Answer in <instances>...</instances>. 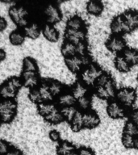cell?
Returning a JSON list of instances; mask_svg holds the SVG:
<instances>
[{"instance_id":"1","label":"cell","mask_w":138,"mask_h":155,"mask_svg":"<svg viewBox=\"0 0 138 155\" xmlns=\"http://www.w3.org/2000/svg\"><path fill=\"white\" fill-rule=\"evenodd\" d=\"M24 86L21 78L11 77L5 81L0 87V94L3 99H15L19 89Z\"/></svg>"},{"instance_id":"2","label":"cell","mask_w":138,"mask_h":155,"mask_svg":"<svg viewBox=\"0 0 138 155\" xmlns=\"http://www.w3.org/2000/svg\"><path fill=\"white\" fill-rule=\"evenodd\" d=\"M65 64L70 72L78 74L82 72L85 68L91 64V59L88 54L84 56H74L72 58H65Z\"/></svg>"},{"instance_id":"3","label":"cell","mask_w":138,"mask_h":155,"mask_svg":"<svg viewBox=\"0 0 138 155\" xmlns=\"http://www.w3.org/2000/svg\"><path fill=\"white\" fill-rule=\"evenodd\" d=\"M17 112V103L13 99H3L0 104V116L3 124H10Z\"/></svg>"},{"instance_id":"4","label":"cell","mask_w":138,"mask_h":155,"mask_svg":"<svg viewBox=\"0 0 138 155\" xmlns=\"http://www.w3.org/2000/svg\"><path fill=\"white\" fill-rule=\"evenodd\" d=\"M104 70H102L99 65L94 63H91L81 72V74H80L81 82L87 87L94 86L96 80L99 78L100 75L104 74Z\"/></svg>"},{"instance_id":"5","label":"cell","mask_w":138,"mask_h":155,"mask_svg":"<svg viewBox=\"0 0 138 155\" xmlns=\"http://www.w3.org/2000/svg\"><path fill=\"white\" fill-rule=\"evenodd\" d=\"M136 91L132 87H122L117 90L116 94V101L124 107H131L136 100Z\"/></svg>"},{"instance_id":"6","label":"cell","mask_w":138,"mask_h":155,"mask_svg":"<svg viewBox=\"0 0 138 155\" xmlns=\"http://www.w3.org/2000/svg\"><path fill=\"white\" fill-rule=\"evenodd\" d=\"M8 15L13 23L19 28H25L28 25V12L24 7L12 6L8 10Z\"/></svg>"},{"instance_id":"7","label":"cell","mask_w":138,"mask_h":155,"mask_svg":"<svg viewBox=\"0 0 138 155\" xmlns=\"http://www.w3.org/2000/svg\"><path fill=\"white\" fill-rule=\"evenodd\" d=\"M125 33H131L138 28V11L129 9L120 14Z\"/></svg>"},{"instance_id":"8","label":"cell","mask_w":138,"mask_h":155,"mask_svg":"<svg viewBox=\"0 0 138 155\" xmlns=\"http://www.w3.org/2000/svg\"><path fill=\"white\" fill-rule=\"evenodd\" d=\"M106 110L107 116L113 120H120L124 118L127 114L126 107L122 106L117 101L109 102Z\"/></svg>"},{"instance_id":"9","label":"cell","mask_w":138,"mask_h":155,"mask_svg":"<svg viewBox=\"0 0 138 155\" xmlns=\"http://www.w3.org/2000/svg\"><path fill=\"white\" fill-rule=\"evenodd\" d=\"M44 14L46 18L47 24L50 25L58 24L62 19V14L61 10L55 5L50 4L47 6L44 11Z\"/></svg>"},{"instance_id":"10","label":"cell","mask_w":138,"mask_h":155,"mask_svg":"<svg viewBox=\"0 0 138 155\" xmlns=\"http://www.w3.org/2000/svg\"><path fill=\"white\" fill-rule=\"evenodd\" d=\"M105 45L110 52L114 53H119L120 52L123 53V51L127 48L125 40L120 36H112L110 37L107 41Z\"/></svg>"},{"instance_id":"11","label":"cell","mask_w":138,"mask_h":155,"mask_svg":"<svg viewBox=\"0 0 138 155\" xmlns=\"http://www.w3.org/2000/svg\"><path fill=\"white\" fill-rule=\"evenodd\" d=\"M21 79L24 86L29 89H34L38 86L40 82L38 73L30 72V71H22Z\"/></svg>"},{"instance_id":"12","label":"cell","mask_w":138,"mask_h":155,"mask_svg":"<svg viewBox=\"0 0 138 155\" xmlns=\"http://www.w3.org/2000/svg\"><path fill=\"white\" fill-rule=\"evenodd\" d=\"M100 124V118L94 111H87L83 113V127L87 129L97 128Z\"/></svg>"},{"instance_id":"13","label":"cell","mask_w":138,"mask_h":155,"mask_svg":"<svg viewBox=\"0 0 138 155\" xmlns=\"http://www.w3.org/2000/svg\"><path fill=\"white\" fill-rule=\"evenodd\" d=\"M65 38L67 41H70L74 45H77L82 41H85V40H86V31H85V29L75 31V30L65 28Z\"/></svg>"},{"instance_id":"14","label":"cell","mask_w":138,"mask_h":155,"mask_svg":"<svg viewBox=\"0 0 138 155\" xmlns=\"http://www.w3.org/2000/svg\"><path fill=\"white\" fill-rule=\"evenodd\" d=\"M42 34H43L44 37L51 43L58 42L59 37H60L59 31L57 30L55 27L48 24L44 25L43 28H42Z\"/></svg>"},{"instance_id":"15","label":"cell","mask_w":138,"mask_h":155,"mask_svg":"<svg viewBox=\"0 0 138 155\" xmlns=\"http://www.w3.org/2000/svg\"><path fill=\"white\" fill-rule=\"evenodd\" d=\"M110 29L113 36H120L122 34H125L120 15H116L111 19V24H110Z\"/></svg>"},{"instance_id":"16","label":"cell","mask_w":138,"mask_h":155,"mask_svg":"<svg viewBox=\"0 0 138 155\" xmlns=\"http://www.w3.org/2000/svg\"><path fill=\"white\" fill-rule=\"evenodd\" d=\"M24 34L27 38L36 40L40 36L41 32H42V29H41L40 25L36 23H31L24 28Z\"/></svg>"},{"instance_id":"17","label":"cell","mask_w":138,"mask_h":155,"mask_svg":"<svg viewBox=\"0 0 138 155\" xmlns=\"http://www.w3.org/2000/svg\"><path fill=\"white\" fill-rule=\"evenodd\" d=\"M104 10V6L100 1H89L87 3V12L88 14L99 16L103 13Z\"/></svg>"},{"instance_id":"18","label":"cell","mask_w":138,"mask_h":155,"mask_svg":"<svg viewBox=\"0 0 138 155\" xmlns=\"http://www.w3.org/2000/svg\"><path fill=\"white\" fill-rule=\"evenodd\" d=\"M122 55L132 67L138 65V50L136 48H126Z\"/></svg>"},{"instance_id":"19","label":"cell","mask_w":138,"mask_h":155,"mask_svg":"<svg viewBox=\"0 0 138 155\" xmlns=\"http://www.w3.org/2000/svg\"><path fill=\"white\" fill-rule=\"evenodd\" d=\"M58 104L62 107H72L77 104V99H75L71 92H65L58 96Z\"/></svg>"},{"instance_id":"20","label":"cell","mask_w":138,"mask_h":155,"mask_svg":"<svg viewBox=\"0 0 138 155\" xmlns=\"http://www.w3.org/2000/svg\"><path fill=\"white\" fill-rule=\"evenodd\" d=\"M114 65H115V68L116 70L120 73L129 72L132 68V66L128 64V62L125 60V58H123L122 54L117 55L115 58Z\"/></svg>"},{"instance_id":"21","label":"cell","mask_w":138,"mask_h":155,"mask_svg":"<svg viewBox=\"0 0 138 155\" xmlns=\"http://www.w3.org/2000/svg\"><path fill=\"white\" fill-rule=\"evenodd\" d=\"M61 52L65 58H72V57L77 56L76 45L71 43L70 41H65L61 47Z\"/></svg>"},{"instance_id":"22","label":"cell","mask_w":138,"mask_h":155,"mask_svg":"<svg viewBox=\"0 0 138 155\" xmlns=\"http://www.w3.org/2000/svg\"><path fill=\"white\" fill-rule=\"evenodd\" d=\"M65 28L75 30V31L82 30V29H84V22L81 17H79L78 15H74V16L70 17V19H67Z\"/></svg>"},{"instance_id":"23","label":"cell","mask_w":138,"mask_h":155,"mask_svg":"<svg viewBox=\"0 0 138 155\" xmlns=\"http://www.w3.org/2000/svg\"><path fill=\"white\" fill-rule=\"evenodd\" d=\"M48 85V87L50 91L51 94H53V97L59 96L60 94H62L63 89H64V85L58 80L48 79L45 81Z\"/></svg>"},{"instance_id":"24","label":"cell","mask_w":138,"mask_h":155,"mask_svg":"<svg viewBox=\"0 0 138 155\" xmlns=\"http://www.w3.org/2000/svg\"><path fill=\"white\" fill-rule=\"evenodd\" d=\"M70 125L71 130L74 133H78L84 128L83 127V113L82 111L78 110L76 112L74 117L70 123Z\"/></svg>"},{"instance_id":"25","label":"cell","mask_w":138,"mask_h":155,"mask_svg":"<svg viewBox=\"0 0 138 155\" xmlns=\"http://www.w3.org/2000/svg\"><path fill=\"white\" fill-rule=\"evenodd\" d=\"M71 93L74 96L75 99H78L88 94V88H87V86H86L82 82H77L72 87Z\"/></svg>"},{"instance_id":"26","label":"cell","mask_w":138,"mask_h":155,"mask_svg":"<svg viewBox=\"0 0 138 155\" xmlns=\"http://www.w3.org/2000/svg\"><path fill=\"white\" fill-rule=\"evenodd\" d=\"M56 108H58L56 104L53 103H41L37 105V111L39 115L42 116L43 118H45L46 116L50 115Z\"/></svg>"},{"instance_id":"27","label":"cell","mask_w":138,"mask_h":155,"mask_svg":"<svg viewBox=\"0 0 138 155\" xmlns=\"http://www.w3.org/2000/svg\"><path fill=\"white\" fill-rule=\"evenodd\" d=\"M26 36L24 32L19 31V30H15L12 31L9 35V41L12 45L14 46H20L24 44Z\"/></svg>"},{"instance_id":"28","label":"cell","mask_w":138,"mask_h":155,"mask_svg":"<svg viewBox=\"0 0 138 155\" xmlns=\"http://www.w3.org/2000/svg\"><path fill=\"white\" fill-rule=\"evenodd\" d=\"M44 119L46 122H48L51 124H59L62 123L63 121H65L61 111L58 108H56L50 115H48Z\"/></svg>"},{"instance_id":"29","label":"cell","mask_w":138,"mask_h":155,"mask_svg":"<svg viewBox=\"0 0 138 155\" xmlns=\"http://www.w3.org/2000/svg\"><path fill=\"white\" fill-rule=\"evenodd\" d=\"M76 150L77 149L72 143L69 142L67 140H62V141L59 142L58 145L57 146V154L65 155Z\"/></svg>"},{"instance_id":"30","label":"cell","mask_w":138,"mask_h":155,"mask_svg":"<svg viewBox=\"0 0 138 155\" xmlns=\"http://www.w3.org/2000/svg\"><path fill=\"white\" fill-rule=\"evenodd\" d=\"M38 65L33 58L31 57H25L23 60V71L38 73Z\"/></svg>"},{"instance_id":"31","label":"cell","mask_w":138,"mask_h":155,"mask_svg":"<svg viewBox=\"0 0 138 155\" xmlns=\"http://www.w3.org/2000/svg\"><path fill=\"white\" fill-rule=\"evenodd\" d=\"M39 90L41 92V96H42V99H43L44 103H52L53 100V94H51L50 91L48 89V85L45 82H42L40 87H39Z\"/></svg>"},{"instance_id":"32","label":"cell","mask_w":138,"mask_h":155,"mask_svg":"<svg viewBox=\"0 0 138 155\" xmlns=\"http://www.w3.org/2000/svg\"><path fill=\"white\" fill-rule=\"evenodd\" d=\"M123 134H127L136 137L138 136V125L131 120L126 121L123 128Z\"/></svg>"},{"instance_id":"33","label":"cell","mask_w":138,"mask_h":155,"mask_svg":"<svg viewBox=\"0 0 138 155\" xmlns=\"http://www.w3.org/2000/svg\"><path fill=\"white\" fill-rule=\"evenodd\" d=\"M77 106L78 109L81 111H90V108L91 107V98L87 94L86 96H83L80 99H77Z\"/></svg>"},{"instance_id":"34","label":"cell","mask_w":138,"mask_h":155,"mask_svg":"<svg viewBox=\"0 0 138 155\" xmlns=\"http://www.w3.org/2000/svg\"><path fill=\"white\" fill-rule=\"evenodd\" d=\"M77 111L78 110H77L75 106L65 107H62L61 109V113H62L63 116L65 118V120L67 121L69 124L72 121V120L74 117L75 114Z\"/></svg>"},{"instance_id":"35","label":"cell","mask_w":138,"mask_h":155,"mask_svg":"<svg viewBox=\"0 0 138 155\" xmlns=\"http://www.w3.org/2000/svg\"><path fill=\"white\" fill-rule=\"evenodd\" d=\"M28 99L33 104H36L37 105L41 104V103H44L39 88H34V89L30 90L28 93Z\"/></svg>"},{"instance_id":"36","label":"cell","mask_w":138,"mask_h":155,"mask_svg":"<svg viewBox=\"0 0 138 155\" xmlns=\"http://www.w3.org/2000/svg\"><path fill=\"white\" fill-rule=\"evenodd\" d=\"M134 140H135L134 137L122 133L121 142H122L123 147L126 148V149H128V150L134 149Z\"/></svg>"},{"instance_id":"37","label":"cell","mask_w":138,"mask_h":155,"mask_svg":"<svg viewBox=\"0 0 138 155\" xmlns=\"http://www.w3.org/2000/svg\"><path fill=\"white\" fill-rule=\"evenodd\" d=\"M104 87H105V89H106V91H107V93H108L109 96H110L111 99L116 97L117 90H116L115 82H114V80L112 79L111 78L109 79L108 82H107V84L104 86Z\"/></svg>"},{"instance_id":"38","label":"cell","mask_w":138,"mask_h":155,"mask_svg":"<svg viewBox=\"0 0 138 155\" xmlns=\"http://www.w3.org/2000/svg\"><path fill=\"white\" fill-rule=\"evenodd\" d=\"M94 92H95V94L97 95V97L99 98V99H104V100L111 99L108 93H107L104 87H94Z\"/></svg>"},{"instance_id":"39","label":"cell","mask_w":138,"mask_h":155,"mask_svg":"<svg viewBox=\"0 0 138 155\" xmlns=\"http://www.w3.org/2000/svg\"><path fill=\"white\" fill-rule=\"evenodd\" d=\"M111 76L106 72H104V74L100 75L99 78L96 80V82L94 83V87H104L107 84V82H108L109 79L111 78Z\"/></svg>"},{"instance_id":"40","label":"cell","mask_w":138,"mask_h":155,"mask_svg":"<svg viewBox=\"0 0 138 155\" xmlns=\"http://www.w3.org/2000/svg\"><path fill=\"white\" fill-rule=\"evenodd\" d=\"M77 48V56H84L87 54V44L85 41H82L79 44L76 45Z\"/></svg>"},{"instance_id":"41","label":"cell","mask_w":138,"mask_h":155,"mask_svg":"<svg viewBox=\"0 0 138 155\" xmlns=\"http://www.w3.org/2000/svg\"><path fill=\"white\" fill-rule=\"evenodd\" d=\"M12 149L9 143L7 142L6 140H1L0 141V153L2 155H6L7 153L9 152V150Z\"/></svg>"},{"instance_id":"42","label":"cell","mask_w":138,"mask_h":155,"mask_svg":"<svg viewBox=\"0 0 138 155\" xmlns=\"http://www.w3.org/2000/svg\"><path fill=\"white\" fill-rule=\"evenodd\" d=\"M48 137L53 142H61V134L57 130H51L48 133Z\"/></svg>"},{"instance_id":"43","label":"cell","mask_w":138,"mask_h":155,"mask_svg":"<svg viewBox=\"0 0 138 155\" xmlns=\"http://www.w3.org/2000/svg\"><path fill=\"white\" fill-rule=\"evenodd\" d=\"M78 155H95L94 150L88 147H80L77 150Z\"/></svg>"},{"instance_id":"44","label":"cell","mask_w":138,"mask_h":155,"mask_svg":"<svg viewBox=\"0 0 138 155\" xmlns=\"http://www.w3.org/2000/svg\"><path fill=\"white\" fill-rule=\"evenodd\" d=\"M129 120L138 125V108L133 109L129 113Z\"/></svg>"},{"instance_id":"45","label":"cell","mask_w":138,"mask_h":155,"mask_svg":"<svg viewBox=\"0 0 138 155\" xmlns=\"http://www.w3.org/2000/svg\"><path fill=\"white\" fill-rule=\"evenodd\" d=\"M7 22L4 17H0V31L2 32L5 29L7 28Z\"/></svg>"},{"instance_id":"46","label":"cell","mask_w":138,"mask_h":155,"mask_svg":"<svg viewBox=\"0 0 138 155\" xmlns=\"http://www.w3.org/2000/svg\"><path fill=\"white\" fill-rule=\"evenodd\" d=\"M6 155H23V153H22V152L19 150V149L12 148V149L9 150V152L7 153Z\"/></svg>"},{"instance_id":"47","label":"cell","mask_w":138,"mask_h":155,"mask_svg":"<svg viewBox=\"0 0 138 155\" xmlns=\"http://www.w3.org/2000/svg\"><path fill=\"white\" fill-rule=\"evenodd\" d=\"M7 58V53L3 48H0V61L2 62Z\"/></svg>"},{"instance_id":"48","label":"cell","mask_w":138,"mask_h":155,"mask_svg":"<svg viewBox=\"0 0 138 155\" xmlns=\"http://www.w3.org/2000/svg\"><path fill=\"white\" fill-rule=\"evenodd\" d=\"M134 149L138 150V136H136L134 140Z\"/></svg>"},{"instance_id":"49","label":"cell","mask_w":138,"mask_h":155,"mask_svg":"<svg viewBox=\"0 0 138 155\" xmlns=\"http://www.w3.org/2000/svg\"><path fill=\"white\" fill-rule=\"evenodd\" d=\"M65 155H78L77 154V150H74V151H72V152L69 153H67V154Z\"/></svg>"},{"instance_id":"50","label":"cell","mask_w":138,"mask_h":155,"mask_svg":"<svg viewBox=\"0 0 138 155\" xmlns=\"http://www.w3.org/2000/svg\"><path fill=\"white\" fill-rule=\"evenodd\" d=\"M136 80H137V82H138V74H137V76H136Z\"/></svg>"}]
</instances>
